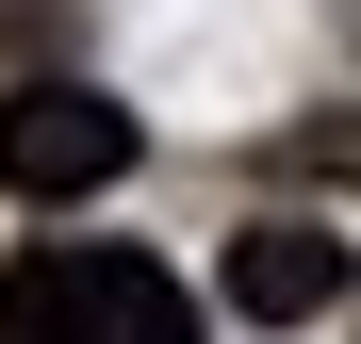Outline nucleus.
<instances>
[{
  "label": "nucleus",
  "mask_w": 361,
  "mask_h": 344,
  "mask_svg": "<svg viewBox=\"0 0 361 344\" xmlns=\"http://www.w3.org/2000/svg\"><path fill=\"white\" fill-rule=\"evenodd\" d=\"M0 344H197V295L148 246H17L0 262Z\"/></svg>",
  "instance_id": "nucleus-1"
},
{
  "label": "nucleus",
  "mask_w": 361,
  "mask_h": 344,
  "mask_svg": "<svg viewBox=\"0 0 361 344\" xmlns=\"http://www.w3.org/2000/svg\"><path fill=\"white\" fill-rule=\"evenodd\" d=\"M132 98H99V82H0V197H33V213H66V197H99V181H132Z\"/></svg>",
  "instance_id": "nucleus-2"
},
{
  "label": "nucleus",
  "mask_w": 361,
  "mask_h": 344,
  "mask_svg": "<svg viewBox=\"0 0 361 344\" xmlns=\"http://www.w3.org/2000/svg\"><path fill=\"white\" fill-rule=\"evenodd\" d=\"M345 295H361L345 229H312V213H263V229H230V312H247V328H312V312H345Z\"/></svg>",
  "instance_id": "nucleus-3"
},
{
  "label": "nucleus",
  "mask_w": 361,
  "mask_h": 344,
  "mask_svg": "<svg viewBox=\"0 0 361 344\" xmlns=\"http://www.w3.org/2000/svg\"><path fill=\"white\" fill-rule=\"evenodd\" d=\"M33 49H66V0H0V66H33Z\"/></svg>",
  "instance_id": "nucleus-4"
},
{
  "label": "nucleus",
  "mask_w": 361,
  "mask_h": 344,
  "mask_svg": "<svg viewBox=\"0 0 361 344\" xmlns=\"http://www.w3.org/2000/svg\"><path fill=\"white\" fill-rule=\"evenodd\" d=\"M295 164H312V181H361V115H312V132H295Z\"/></svg>",
  "instance_id": "nucleus-5"
}]
</instances>
